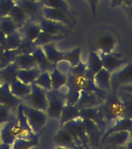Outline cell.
<instances>
[{
	"label": "cell",
	"instance_id": "47",
	"mask_svg": "<svg viewBox=\"0 0 132 149\" xmlns=\"http://www.w3.org/2000/svg\"><path fill=\"white\" fill-rule=\"evenodd\" d=\"M126 148L129 149H132V137H131L130 140L126 143Z\"/></svg>",
	"mask_w": 132,
	"mask_h": 149
},
{
	"label": "cell",
	"instance_id": "16",
	"mask_svg": "<svg viewBox=\"0 0 132 149\" xmlns=\"http://www.w3.org/2000/svg\"><path fill=\"white\" fill-rule=\"evenodd\" d=\"M115 123L103 134L100 142L107 137V135L117 131H128L132 137V116H122L115 120Z\"/></svg>",
	"mask_w": 132,
	"mask_h": 149
},
{
	"label": "cell",
	"instance_id": "14",
	"mask_svg": "<svg viewBox=\"0 0 132 149\" xmlns=\"http://www.w3.org/2000/svg\"><path fill=\"white\" fill-rule=\"evenodd\" d=\"M131 137V134L128 131H117L107 135L100 143L110 148L121 147L126 144Z\"/></svg>",
	"mask_w": 132,
	"mask_h": 149
},
{
	"label": "cell",
	"instance_id": "15",
	"mask_svg": "<svg viewBox=\"0 0 132 149\" xmlns=\"http://www.w3.org/2000/svg\"><path fill=\"white\" fill-rule=\"evenodd\" d=\"M22 102V100L15 96L11 93L9 84L2 83L0 87V104L6 105L13 109H16Z\"/></svg>",
	"mask_w": 132,
	"mask_h": 149
},
{
	"label": "cell",
	"instance_id": "21",
	"mask_svg": "<svg viewBox=\"0 0 132 149\" xmlns=\"http://www.w3.org/2000/svg\"><path fill=\"white\" fill-rule=\"evenodd\" d=\"M45 54V55L51 63L54 65H58V63L62 61L63 56L65 54V51H60L56 48L54 43H50L41 47Z\"/></svg>",
	"mask_w": 132,
	"mask_h": 149
},
{
	"label": "cell",
	"instance_id": "17",
	"mask_svg": "<svg viewBox=\"0 0 132 149\" xmlns=\"http://www.w3.org/2000/svg\"><path fill=\"white\" fill-rule=\"evenodd\" d=\"M81 117L80 109L72 103H68L63 107L60 117H59V123L61 127H62L65 123L71 120H74Z\"/></svg>",
	"mask_w": 132,
	"mask_h": 149
},
{
	"label": "cell",
	"instance_id": "43",
	"mask_svg": "<svg viewBox=\"0 0 132 149\" xmlns=\"http://www.w3.org/2000/svg\"><path fill=\"white\" fill-rule=\"evenodd\" d=\"M122 6L124 7V9L125 10L126 13L128 14V18L131 20V22H132V5L129 6Z\"/></svg>",
	"mask_w": 132,
	"mask_h": 149
},
{
	"label": "cell",
	"instance_id": "29",
	"mask_svg": "<svg viewBox=\"0 0 132 149\" xmlns=\"http://www.w3.org/2000/svg\"><path fill=\"white\" fill-rule=\"evenodd\" d=\"M8 16L11 17L12 19L13 20L14 23H16L19 28L22 27L29 20V18L27 16L25 12L23 11L21 7H20L16 4H15L13 8L11 9V11L9 12Z\"/></svg>",
	"mask_w": 132,
	"mask_h": 149
},
{
	"label": "cell",
	"instance_id": "19",
	"mask_svg": "<svg viewBox=\"0 0 132 149\" xmlns=\"http://www.w3.org/2000/svg\"><path fill=\"white\" fill-rule=\"evenodd\" d=\"M20 31L23 39L34 41L35 39L39 36L40 33L41 32V29L39 23L28 20L22 27L20 28Z\"/></svg>",
	"mask_w": 132,
	"mask_h": 149
},
{
	"label": "cell",
	"instance_id": "1",
	"mask_svg": "<svg viewBox=\"0 0 132 149\" xmlns=\"http://www.w3.org/2000/svg\"><path fill=\"white\" fill-rule=\"evenodd\" d=\"M47 99V108L46 113L48 117L59 120L63 107L67 102L68 95L59 90L51 89L46 92Z\"/></svg>",
	"mask_w": 132,
	"mask_h": 149
},
{
	"label": "cell",
	"instance_id": "30",
	"mask_svg": "<svg viewBox=\"0 0 132 149\" xmlns=\"http://www.w3.org/2000/svg\"><path fill=\"white\" fill-rule=\"evenodd\" d=\"M81 52L82 49L80 47H75L72 51H65L62 61H66L71 67H75L81 62Z\"/></svg>",
	"mask_w": 132,
	"mask_h": 149
},
{
	"label": "cell",
	"instance_id": "37",
	"mask_svg": "<svg viewBox=\"0 0 132 149\" xmlns=\"http://www.w3.org/2000/svg\"><path fill=\"white\" fill-rule=\"evenodd\" d=\"M34 41L23 39L20 44L19 47L15 50L17 54H32L33 51L37 48Z\"/></svg>",
	"mask_w": 132,
	"mask_h": 149
},
{
	"label": "cell",
	"instance_id": "40",
	"mask_svg": "<svg viewBox=\"0 0 132 149\" xmlns=\"http://www.w3.org/2000/svg\"><path fill=\"white\" fill-rule=\"evenodd\" d=\"M86 1L89 5L93 16V17H96V6H97L98 4L97 1L96 0H86Z\"/></svg>",
	"mask_w": 132,
	"mask_h": 149
},
{
	"label": "cell",
	"instance_id": "31",
	"mask_svg": "<svg viewBox=\"0 0 132 149\" xmlns=\"http://www.w3.org/2000/svg\"><path fill=\"white\" fill-rule=\"evenodd\" d=\"M23 37L20 29L11 34L7 35L6 37L4 47L6 50H16L22 41Z\"/></svg>",
	"mask_w": 132,
	"mask_h": 149
},
{
	"label": "cell",
	"instance_id": "25",
	"mask_svg": "<svg viewBox=\"0 0 132 149\" xmlns=\"http://www.w3.org/2000/svg\"><path fill=\"white\" fill-rule=\"evenodd\" d=\"M68 37L69 35H53L41 31L40 33L39 36L35 39L34 43L36 47H42L44 44L60 41L66 39Z\"/></svg>",
	"mask_w": 132,
	"mask_h": 149
},
{
	"label": "cell",
	"instance_id": "9",
	"mask_svg": "<svg viewBox=\"0 0 132 149\" xmlns=\"http://www.w3.org/2000/svg\"><path fill=\"white\" fill-rule=\"evenodd\" d=\"M42 12H43V16L45 19L61 23L69 27L74 24V16L68 14L61 9L43 6Z\"/></svg>",
	"mask_w": 132,
	"mask_h": 149
},
{
	"label": "cell",
	"instance_id": "48",
	"mask_svg": "<svg viewBox=\"0 0 132 149\" xmlns=\"http://www.w3.org/2000/svg\"><path fill=\"white\" fill-rule=\"evenodd\" d=\"M4 50H5V48L3 47V46H2V45L0 44V55H1V54L3 52V51H4Z\"/></svg>",
	"mask_w": 132,
	"mask_h": 149
},
{
	"label": "cell",
	"instance_id": "45",
	"mask_svg": "<svg viewBox=\"0 0 132 149\" xmlns=\"http://www.w3.org/2000/svg\"><path fill=\"white\" fill-rule=\"evenodd\" d=\"M10 148H11V145L0 141V149H9Z\"/></svg>",
	"mask_w": 132,
	"mask_h": 149
},
{
	"label": "cell",
	"instance_id": "2",
	"mask_svg": "<svg viewBox=\"0 0 132 149\" xmlns=\"http://www.w3.org/2000/svg\"><path fill=\"white\" fill-rule=\"evenodd\" d=\"M23 113L30 125L31 130L36 134H41L46 125L48 116L46 112L34 109L22 103Z\"/></svg>",
	"mask_w": 132,
	"mask_h": 149
},
{
	"label": "cell",
	"instance_id": "44",
	"mask_svg": "<svg viewBox=\"0 0 132 149\" xmlns=\"http://www.w3.org/2000/svg\"><path fill=\"white\" fill-rule=\"evenodd\" d=\"M6 36L4 34V33L0 30V44H1L2 46H3V47H4L5 41H6Z\"/></svg>",
	"mask_w": 132,
	"mask_h": 149
},
{
	"label": "cell",
	"instance_id": "12",
	"mask_svg": "<svg viewBox=\"0 0 132 149\" xmlns=\"http://www.w3.org/2000/svg\"><path fill=\"white\" fill-rule=\"evenodd\" d=\"M100 57L102 61L103 68L110 73H113L128 62L127 59H122L117 54L100 53Z\"/></svg>",
	"mask_w": 132,
	"mask_h": 149
},
{
	"label": "cell",
	"instance_id": "27",
	"mask_svg": "<svg viewBox=\"0 0 132 149\" xmlns=\"http://www.w3.org/2000/svg\"><path fill=\"white\" fill-rule=\"evenodd\" d=\"M86 66L88 72L93 76L96 72H99L103 68L102 61L100 59V54H98L95 51H90Z\"/></svg>",
	"mask_w": 132,
	"mask_h": 149
},
{
	"label": "cell",
	"instance_id": "8",
	"mask_svg": "<svg viewBox=\"0 0 132 149\" xmlns=\"http://www.w3.org/2000/svg\"><path fill=\"white\" fill-rule=\"evenodd\" d=\"M16 116H17V137L23 139H37L39 140L41 134H36L33 132L30 125L23 113L22 104H20L16 109ZM16 137V138H17Z\"/></svg>",
	"mask_w": 132,
	"mask_h": 149
},
{
	"label": "cell",
	"instance_id": "52",
	"mask_svg": "<svg viewBox=\"0 0 132 149\" xmlns=\"http://www.w3.org/2000/svg\"><path fill=\"white\" fill-rule=\"evenodd\" d=\"M96 1H97V2H99V1H100V0H96Z\"/></svg>",
	"mask_w": 132,
	"mask_h": 149
},
{
	"label": "cell",
	"instance_id": "6",
	"mask_svg": "<svg viewBox=\"0 0 132 149\" xmlns=\"http://www.w3.org/2000/svg\"><path fill=\"white\" fill-rule=\"evenodd\" d=\"M119 43V37L116 33L106 31L100 33L95 41V48L100 51V53H114Z\"/></svg>",
	"mask_w": 132,
	"mask_h": 149
},
{
	"label": "cell",
	"instance_id": "49",
	"mask_svg": "<svg viewBox=\"0 0 132 149\" xmlns=\"http://www.w3.org/2000/svg\"><path fill=\"white\" fill-rule=\"evenodd\" d=\"M30 1H34V2H39L40 0H30Z\"/></svg>",
	"mask_w": 132,
	"mask_h": 149
},
{
	"label": "cell",
	"instance_id": "35",
	"mask_svg": "<svg viewBox=\"0 0 132 149\" xmlns=\"http://www.w3.org/2000/svg\"><path fill=\"white\" fill-rule=\"evenodd\" d=\"M16 55L17 54L15 50L5 49L0 55V69L13 63Z\"/></svg>",
	"mask_w": 132,
	"mask_h": 149
},
{
	"label": "cell",
	"instance_id": "10",
	"mask_svg": "<svg viewBox=\"0 0 132 149\" xmlns=\"http://www.w3.org/2000/svg\"><path fill=\"white\" fill-rule=\"evenodd\" d=\"M41 31L53 35H69L71 27L61 23L43 18L39 22Z\"/></svg>",
	"mask_w": 132,
	"mask_h": 149
},
{
	"label": "cell",
	"instance_id": "23",
	"mask_svg": "<svg viewBox=\"0 0 132 149\" xmlns=\"http://www.w3.org/2000/svg\"><path fill=\"white\" fill-rule=\"evenodd\" d=\"M9 88H10L11 93L20 100H23V98L27 96L31 91L30 85L24 84L23 82L20 81L17 78H16L11 83L9 84Z\"/></svg>",
	"mask_w": 132,
	"mask_h": 149
},
{
	"label": "cell",
	"instance_id": "39",
	"mask_svg": "<svg viewBox=\"0 0 132 149\" xmlns=\"http://www.w3.org/2000/svg\"><path fill=\"white\" fill-rule=\"evenodd\" d=\"M15 4L13 0H0V17L8 16Z\"/></svg>",
	"mask_w": 132,
	"mask_h": 149
},
{
	"label": "cell",
	"instance_id": "13",
	"mask_svg": "<svg viewBox=\"0 0 132 149\" xmlns=\"http://www.w3.org/2000/svg\"><path fill=\"white\" fill-rule=\"evenodd\" d=\"M54 141L59 148L72 149L79 148L71 133L63 127H61L60 130L56 133L54 137Z\"/></svg>",
	"mask_w": 132,
	"mask_h": 149
},
{
	"label": "cell",
	"instance_id": "11",
	"mask_svg": "<svg viewBox=\"0 0 132 149\" xmlns=\"http://www.w3.org/2000/svg\"><path fill=\"white\" fill-rule=\"evenodd\" d=\"M17 116L4 124L0 129V141L1 142L13 145L17 137Z\"/></svg>",
	"mask_w": 132,
	"mask_h": 149
},
{
	"label": "cell",
	"instance_id": "33",
	"mask_svg": "<svg viewBox=\"0 0 132 149\" xmlns=\"http://www.w3.org/2000/svg\"><path fill=\"white\" fill-rule=\"evenodd\" d=\"M41 5L44 7H49V8H54V9H61L68 14L73 16L70 7L67 4V2L65 0H40Z\"/></svg>",
	"mask_w": 132,
	"mask_h": 149
},
{
	"label": "cell",
	"instance_id": "28",
	"mask_svg": "<svg viewBox=\"0 0 132 149\" xmlns=\"http://www.w3.org/2000/svg\"><path fill=\"white\" fill-rule=\"evenodd\" d=\"M14 62L16 63L19 69H28L37 67L32 54H17L15 58Z\"/></svg>",
	"mask_w": 132,
	"mask_h": 149
},
{
	"label": "cell",
	"instance_id": "34",
	"mask_svg": "<svg viewBox=\"0 0 132 149\" xmlns=\"http://www.w3.org/2000/svg\"><path fill=\"white\" fill-rule=\"evenodd\" d=\"M33 83H34L35 85H37V86H39L45 91H50L52 89L51 76H50V72H41Z\"/></svg>",
	"mask_w": 132,
	"mask_h": 149
},
{
	"label": "cell",
	"instance_id": "36",
	"mask_svg": "<svg viewBox=\"0 0 132 149\" xmlns=\"http://www.w3.org/2000/svg\"><path fill=\"white\" fill-rule=\"evenodd\" d=\"M37 143L38 140L37 139H23L17 137L13 144V148L14 149H28L35 147Z\"/></svg>",
	"mask_w": 132,
	"mask_h": 149
},
{
	"label": "cell",
	"instance_id": "53",
	"mask_svg": "<svg viewBox=\"0 0 132 149\" xmlns=\"http://www.w3.org/2000/svg\"></svg>",
	"mask_w": 132,
	"mask_h": 149
},
{
	"label": "cell",
	"instance_id": "50",
	"mask_svg": "<svg viewBox=\"0 0 132 149\" xmlns=\"http://www.w3.org/2000/svg\"><path fill=\"white\" fill-rule=\"evenodd\" d=\"M13 1H14V2H17V1H19V0H13Z\"/></svg>",
	"mask_w": 132,
	"mask_h": 149
},
{
	"label": "cell",
	"instance_id": "5",
	"mask_svg": "<svg viewBox=\"0 0 132 149\" xmlns=\"http://www.w3.org/2000/svg\"><path fill=\"white\" fill-rule=\"evenodd\" d=\"M132 83V62L127 64L111 73L110 88L116 92L122 86Z\"/></svg>",
	"mask_w": 132,
	"mask_h": 149
},
{
	"label": "cell",
	"instance_id": "20",
	"mask_svg": "<svg viewBox=\"0 0 132 149\" xmlns=\"http://www.w3.org/2000/svg\"><path fill=\"white\" fill-rule=\"evenodd\" d=\"M110 72L102 68L93 75V82L96 87L102 91L110 90Z\"/></svg>",
	"mask_w": 132,
	"mask_h": 149
},
{
	"label": "cell",
	"instance_id": "38",
	"mask_svg": "<svg viewBox=\"0 0 132 149\" xmlns=\"http://www.w3.org/2000/svg\"><path fill=\"white\" fill-rule=\"evenodd\" d=\"M13 110L16 109L6 105L0 104V126L16 117V116H14L13 113Z\"/></svg>",
	"mask_w": 132,
	"mask_h": 149
},
{
	"label": "cell",
	"instance_id": "4",
	"mask_svg": "<svg viewBox=\"0 0 132 149\" xmlns=\"http://www.w3.org/2000/svg\"><path fill=\"white\" fill-rule=\"evenodd\" d=\"M62 127L67 129L71 133V134L74 137L75 143L79 148H88L89 141L88 135L86 133L83 120L82 117L74 120L69 121L65 123Z\"/></svg>",
	"mask_w": 132,
	"mask_h": 149
},
{
	"label": "cell",
	"instance_id": "18",
	"mask_svg": "<svg viewBox=\"0 0 132 149\" xmlns=\"http://www.w3.org/2000/svg\"><path fill=\"white\" fill-rule=\"evenodd\" d=\"M32 55L34 58L37 68L41 70V72H51L54 68L57 65L51 63L47 59V58L46 57L45 54L44 53V51H43L41 47H37V48L33 51Z\"/></svg>",
	"mask_w": 132,
	"mask_h": 149
},
{
	"label": "cell",
	"instance_id": "22",
	"mask_svg": "<svg viewBox=\"0 0 132 149\" xmlns=\"http://www.w3.org/2000/svg\"><path fill=\"white\" fill-rule=\"evenodd\" d=\"M41 73V70L37 67L31 68L28 69H19L16 78L24 84L30 85L37 79Z\"/></svg>",
	"mask_w": 132,
	"mask_h": 149
},
{
	"label": "cell",
	"instance_id": "3",
	"mask_svg": "<svg viewBox=\"0 0 132 149\" xmlns=\"http://www.w3.org/2000/svg\"><path fill=\"white\" fill-rule=\"evenodd\" d=\"M30 86H31V91L27 96L22 100L23 101L22 103L34 109L46 112L47 108V91L37 86L34 83L30 84Z\"/></svg>",
	"mask_w": 132,
	"mask_h": 149
},
{
	"label": "cell",
	"instance_id": "46",
	"mask_svg": "<svg viewBox=\"0 0 132 149\" xmlns=\"http://www.w3.org/2000/svg\"><path fill=\"white\" fill-rule=\"evenodd\" d=\"M132 5V0H123V4L122 6H129Z\"/></svg>",
	"mask_w": 132,
	"mask_h": 149
},
{
	"label": "cell",
	"instance_id": "42",
	"mask_svg": "<svg viewBox=\"0 0 132 149\" xmlns=\"http://www.w3.org/2000/svg\"><path fill=\"white\" fill-rule=\"evenodd\" d=\"M123 4V0H111L110 2V8L114 9L116 7L121 6Z\"/></svg>",
	"mask_w": 132,
	"mask_h": 149
},
{
	"label": "cell",
	"instance_id": "32",
	"mask_svg": "<svg viewBox=\"0 0 132 149\" xmlns=\"http://www.w3.org/2000/svg\"><path fill=\"white\" fill-rule=\"evenodd\" d=\"M19 29L20 28L14 23L10 16H5L0 17V30L4 33L6 36L11 34Z\"/></svg>",
	"mask_w": 132,
	"mask_h": 149
},
{
	"label": "cell",
	"instance_id": "26",
	"mask_svg": "<svg viewBox=\"0 0 132 149\" xmlns=\"http://www.w3.org/2000/svg\"><path fill=\"white\" fill-rule=\"evenodd\" d=\"M19 68L15 62L0 69V81L2 83L10 84L16 78Z\"/></svg>",
	"mask_w": 132,
	"mask_h": 149
},
{
	"label": "cell",
	"instance_id": "51",
	"mask_svg": "<svg viewBox=\"0 0 132 149\" xmlns=\"http://www.w3.org/2000/svg\"><path fill=\"white\" fill-rule=\"evenodd\" d=\"M1 85H2V82H1V81H0V87H1Z\"/></svg>",
	"mask_w": 132,
	"mask_h": 149
},
{
	"label": "cell",
	"instance_id": "41",
	"mask_svg": "<svg viewBox=\"0 0 132 149\" xmlns=\"http://www.w3.org/2000/svg\"><path fill=\"white\" fill-rule=\"evenodd\" d=\"M118 90L123 92V93H126V94H130L132 95V83L127 85V86H122L121 88H119Z\"/></svg>",
	"mask_w": 132,
	"mask_h": 149
},
{
	"label": "cell",
	"instance_id": "24",
	"mask_svg": "<svg viewBox=\"0 0 132 149\" xmlns=\"http://www.w3.org/2000/svg\"><path fill=\"white\" fill-rule=\"evenodd\" d=\"M50 76H51L52 89L59 90L63 86H65L67 83V74L61 72L57 68V65L54 68L51 72H50Z\"/></svg>",
	"mask_w": 132,
	"mask_h": 149
},
{
	"label": "cell",
	"instance_id": "7",
	"mask_svg": "<svg viewBox=\"0 0 132 149\" xmlns=\"http://www.w3.org/2000/svg\"><path fill=\"white\" fill-rule=\"evenodd\" d=\"M15 3L21 7L23 11L25 12L29 18V20L39 23L44 18L43 12H42L43 6L40 1L34 2L30 0H19Z\"/></svg>",
	"mask_w": 132,
	"mask_h": 149
}]
</instances>
